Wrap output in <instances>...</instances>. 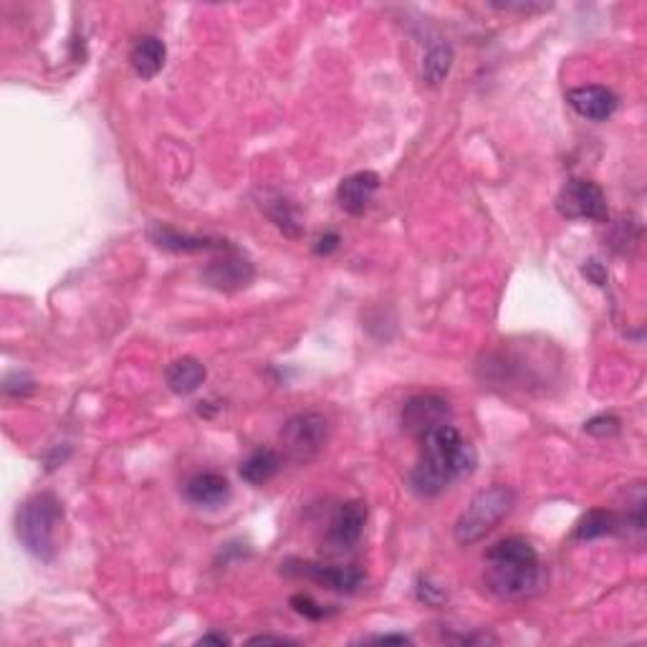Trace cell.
<instances>
[{
	"label": "cell",
	"mask_w": 647,
	"mask_h": 647,
	"mask_svg": "<svg viewBox=\"0 0 647 647\" xmlns=\"http://www.w3.org/2000/svg\"><path fill=\"white\" fill-rule=\"evenodd\" d=\"M476 466V448L448 423L423 438V455L410 473V488L418 496L435 498L453 481L471 476Z\"/></svg>",
	"instance_id": "6da1fadb"
},
{
	"label": "cell",
	"mask_w": 647,
	"mask_h": 647,
	"mask_svg": "<svg viewBox=\"0 0 647 647\" xmlns=\"http://www.w3.org/2000/svg\"><path fill=\"white\" fill-rule=\"evenodd\" d=\"M486 569H483V582L488 592L501 599H521L539 592L544 582V569L534 546L521 536H508L496 541L486 551Z\"/></svg>",
	"instance_id": "7a4b0ae2"
},
{
	"label": "cell",
	"mask_w": 647,
	"mask_h": 647,
	"mask_svg": "<svg viewBox=\"0 0 647 647\" xmlns=\"http://www.w3.org/2000/svg\"><path fill=\"white\" fill-rule=\"evenodd\" d=\"M61 519H64V508L54 493H36L18 506L16 536L33 559L54 562L56 531Z\"/></svg>",
	"instance_id": "3957f363"
},
{
	"label": "cell",
	"mask_w": 647,
	"mask_h": 647,
	"mask_svg": "<svg viewBox=\"0 0 647 647\" xmlns=\"http://www.w3.org/2000/svg\"><path fill=\"white\" fill-rule=\"evenodd\" d=\"M514 503L516 493L508 486H491L478 491L455 521V541L463 546L481 541L514 511Z\"/></svg>",
	"instance_id": "277c9868"
},
{
	"label": "cell",
	"mask_w": 647,
	"mask_h": 647,
	"mask_svg": "<svg viewBox=\"0 0 647 647\" xmlns=\"http://www.w3.org/2000/svg\"><path fill=\"white\" fill-rule=\"evenodd\" d=\"M329 443V420L321 412H299L281 428V445L286 458L294 463H309Z\"/></svg>",
	"instance_id": "5b68a950"
},
{
	"label": "cell",
	"mask_w": 647,
	"mask_h": 647,
	"mask_svg": "<svg viewBox=\"0 0 647 647\" xmlns=\"http://www.w3.org/2000/svg\"><path fill=\"white\" fill-rule=\"evenodd\" d=\"M557 210L567 220H594V223H605L610 215L605 190L587 177H572L564 182V188L557 195Z\"/></svg>",
	"instance_id": "8992f818"
},
{
	"label": "cell",
	"mask_w": 647,
	"mask_h": 647,
	"mask_svg": "<svg viewBox=\"0 0 647 647\" xmlns=\"http://www.w3.org/2000/svg\"><path fill=\"white\" fill-rule=\"evenodd\" d=\"M253 276H256L253 263L233 246L220 251V256L213 258L203 271L205 284L215 291H225V294H233V291L251 286Z\"/></svg>",
	"instance_id": "52a82bcc"
},
{
	"label": "cell",
	"mask_w": 647,
	"mask_h": 647,
	"mask_svg": "<svg viewBox=\"0 0 647 647\" xmlns=\"http://www.w3.org/2000/svg\"><path fill=\"white\" fill-rule=\"evenodd\" d=\"M450 423V405L440 395H412L402 405V428L423 440L433 430Z\"/></svg>",
	"instance_id": "ba28073f"
},
{
	"label": "cell",
	"mask_w": 647,
	"mask_h": 647,
	"mask_svg": "<svg viewBox=\"0 0 647 647\" xmlns=\"http://www.w3.org/2000/svg\"><path fill=\"white\" fill-rule=\"evenodd\" d=\"M291 562L286 564V574H296V577H306L311 582L321 584V587L334 589V592H357L364 584V572L357 567H334V564H319V562Z\"/></svg>",
	"instance_id": "9c48e42d"
},
{
	"label": "cell",
	"mask_w": 647,
	"mask_h": 647,
	"mask_svg": "<svg viewBox=\"0 0 647 647\" xmlns=\"http://www.w3.org/2000/svg\"><path fill=\"white\" fill-rule=\"evenodd\" d=\"M377 190H380V175H377V172H354V175L344 177V180L339 182V208L349 215H364L369 210V205L375 203Z\"/></svg>",
	"instance_id": "30bf717a"
},
{
	"label": "cell",
	"mask_w": 647,
	"mask_h": 647,
	"mask_svg": "<svg viewBox=\"0 0 647 647\" xmlns=\"http://www.w3.org/2000/svg\"><path fill=\"white\" fill-rule=\"evenodd\" d=\"M567 102L579 117L589 119V122H607V119L615 114L617 109V97L615 91L607 89V86L589 84L579 86V89H572L567 94Z\"/></svg>",
	"instance_id": "8fae6325"
},
{
	"label": "cell",
	"mask_w": 647,
	"mask_h": 647,
	"mask_svg": "<svg viewBox=\"0 0 647 647\" xmlns=\"http://www.w3.org/2000/svg\"><path fill=\"white\" fill-rule=\"evenodd\" d=\"M364 524H367V506L362 501H347L337 508L332 524H329L327 539L332 546L349 549L362 536Z\"/></svg>",
	"instance_id": "7c38bea8"
},
{
	"label": "cell",
	"mask_w": 647,
	"mask_h": 647,
	"mask_svg": "<svg viewBox=\"0 0 647 647\" xmlns=\"http://www.w3.org/2000/svg\"><path fill=\"white\" fill-rule=\"evenodd\" d=\"M147 236L155 246L165 248V251H175V253H195V251H225L230 243L225 241H215V238H205V236H188V233H180V230L170 228V225L155 223L150 225L147 230Z\"/></svg>",
	"instance_id": "4fadbf2b"
},
{
	"label": "cell",
	"mask_w": 647,
	"mask_h": 647,
	"mask_svg": "<svg viewBox=\"0 0 647 647\" xmlns=\"http://www.w3.org/2000/svg\"><path fill=\"white\" fill-rule=\"evenodd\" d=\"M185 498L198 508H220L228 503L230 483L228 478L220 476V473H195V476L185 483Z\"/></svg>",
	"instance_id": "5bb4252c"
},
{
	"label": "cell",
	"mask_w": 647,
	"mask_h": 647,
	"mask_svg": "<svg viewBox=\"0 0 647 647\" xmlns=\"http://www.w3.org/2000/svg\"><path fill=\"white\" fill-rule=\"evenodd\" d=\"M205 377H208L205 364L195 357H180L165 369V382L175 395H193L200 390Z\"/></svg>",
	"instance_id": "9a60e30c"
},
{
	"label": "cell",
	"mask_w": 647,
	"mask_h": 647,
	"mask_svg": "<svg viewBox=\"0 0 647 647\" xmlns=\"http://www.w3.org/2000/svg\"><path fill=\"white\" fill-rule=\"evenodd\" d=\"M165 56L167 49L165 43H162V38L142 36L140 41L134 43L132 51H129V64H132L134 74L147 81L160 74L162 66H165Z\"/></svg>",
	"instance_id": "2e32d148"
},
{
	"label": "cell",
	"mask_w": 647,
	"mask_h": 647,
	"mask_svg": "<svg viewBox=\"0 0 647 647\" xmlns=\"http://www.w3.org/2000/svg\"><path fill=\"white\" fill-rule=\"evenodd\" d=\"M281 471V455L271 448L253 450L241 463V478L251 486H263Z\"/></svg>",
	"instance_id": "e0dca14e"
},
{
	"label": "cell",
	"mask_w": 647,
	"mask_h": 647,
	"mask_svg": "<svg viewBox=\"0 0 647 647\" xmlns=\"http://www.w3.org/2000/svg\"><path fill=\"white\" fill-rule=\"evenodd\" d=\"M450 69H453V49L450 43L438 41L433 43L423 56V66H420V74H423V81L430 86H440L445 79H448Z\"/></svg>",
	"instance_id": "ac0fdd59"
},
{
	"label": "cell",
	"mask_w": 647,
	"mask_h": 647,
	"mask_svg": "<svg viewBox=\"0 0 647 647\" xmlns=\"http://www.w3.org/2000/svg\"><path fill=\"white\" fill-rule=\"evenodd\" d=\"M263 210H266L268 218L276 223V228H279L284 236L289 238L301 236V228H304V225H301L299 208H296L289 198H284V195H271V198L263 203Z\"/></svg>",
	"instance_id": "d6986e66"
},
{
	"label": "cell",
	"mask_w": 647,
	"mask_h": 647,
	"mask_svg": "<svg viewBox=\"0 0 647 647\" xmlns=\"http://www.w3.org/2000/svg\"><path fill=\"white\" fill-rule=\"evenodd\" d=\"M620 531V516L615 511H607V508H594L587 516H582V521L574 529V539L589 541L599 539V536L615 534Z\"/></svg>",
	"instance_id": "ffe728a7"
},
{
	"label": "cell",
	"mask_w": 647,
	"mask_h": 647,
	"mask_svg": "<svg viewBox=\"0 0 647 647\" xmlns=\"http://www.w3.org/2000/svg\"><path fill=\"white\" fill-rule=\"evenodd\" d=\"M36 390V382L26 372H13L3 380V395L6 397H26Z\"/></svg>",
	"instance_id": "44dd1931"
},
{
	"label": "cell",
	"mask_w": 647,
	"mask_h": 647,
	"mask_svg": "<svg viewBox=\"0 0 647 647\" xmlns=\"http://www.w3.org/2000/svg\"><path fill=\"white\" fill-rule=\"evenodd\" d=\"M620 425V418H615V415H597L589 423H584V430L589 435H597V438H607V435L620 433Z\"/></svg>",
	"instance_id": "7402d4cb"
},
{
	"label": "cell",
	"mask_w": 647,
	"mask_h": 647,
	"mask_svg": "<svg viewBox=\"0 0 647 647\" xmlns=\"http://www.w3.org/2000/svg\"><path fill=\"white\" fill-rule=\"evenodd\" d=\"M291 607H294L299 615L309 617V620H321V617H327V610L316 605L314 599L306 597V594H296V597H291Z\"/></svg>",
	"instance_id": "603a6c76"
},
{
	"label": "cell",
	"mask_w": 647,
	"mask_h": 647,
	"mask_svg": "<svg viewBox=\"0 0 647 647\" xmlns=\"http://www.w3.org/2000/svg\"><path fill=\"white\" fill-rule=\"evenodd\" d=\"M339 248V236L337 233H327V236H321L319 243H316V256H329V253H334Z\"/></svg>",
	"instance_id": "cb8c5ba5"
},
{
	"label": "cell",
	"mask_w": 647,
	"mask_h": 647,
	"mask_svg": "<svg viewBox=\"0 0 647 647\" xmlns=\"http://www.w3.org/2000/svg\"><path fill=\"white\" fill-rule=\"evenodd\" d=\"M582 273L584 276H589V279L594 281V284L597 286H605V281H607V273H605V266H602V263H597V261H589L587 266L582 268Z\"/></svg>",
	"instance_id": "d4e9b609"
},
{
	"label": "cell",
	"mask_w": 647,
	"mask_h": 647,
	"mask_svg": "<svg viewBox=\"0 0 647 647\" xmlns=\"http://www.w3.org/2000/svg\"><path fill=\"white\" fill-rule=\"evenodd\" d=\"M493 8H501V11L529 13V11H544V8H549V6H541V3H493Z\"/></svg>",
	"instance_id": "484cf974"
},
{
	"label": "cell",
	"mask_w": 647,
	"mask_h": 647,
	"mask_svg": "<svg viewBox=\"0 0 647 647\" xmlns=\"http://www.w3.org/2000/svg\"><path fill=\"white\" fill-rule=\"evenodd\" d=\"M251 645H268V642H276V645H286V642H291V640H286V637H273V635H258V637H251Z\"/></svg>",
	"instance_id": "4316f807"
},
{
	"label": "cell",
	"mask_w": 647,
	"mask_h": 647,
	"mask_svg": "<svg viewBox=\"0 0 647 647\" xmlns=\"http://www.w3.org/2000/svg\"><path fill=\"white\" fill-rule=\"evenodd\" d=\"M375 642H397V645H410V637L407 635H380L375 637Z\"/></svg>",
	"instance_id": "83f0119b"
},
{
	"label": "cell",
	"mask_w": 647,
	"mask_h": 647,
	"mask_svg": "<svg viewBox=\"0 0 647 647\" xmlns=\"http://www.w3.org/2000/svg\"><path fill=\"white\" fill-rule=\"evenodd\" d=\"M210 642H213V645H228L230 640L225 635H215L213 632V635H205L203 640H200V645H210Z\"/></svg>",
	"instance_id": "f1b7e54d"
}]
</instances>
